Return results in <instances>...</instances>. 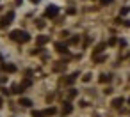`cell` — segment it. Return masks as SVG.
Wrapping results in <instances>:
<instances>
[{"mask_svg":"<svg viewBox=\"0 0 130 117\" xmlns=\"http://www.w3.org/2000/svg\"><path fill=\"white\" fill-rule=\"evenodd\" d=\"M11 39L16 41V43H27L30 39V36L25 30H14V32H11Z\"/></svg>","mask_w":130,"mask_h":117,"instance_id":"6da1fadb","label":"cell"},{"mask_svg":"<svg viewBox=\"0 0 130 117\" xmlns=\"http://www.w3.org/2000/svg\"><path fill=\"white\" fill-rule=\"evenodd\" d=\"M13 18H14V12H13V11H9V12H7V14H6V16L2 18V20H0V28L7 27V25H9V23L13 22Z\"/></svg>","mask_w":130,"mask_h":117,"instance_id":"7a4b0ae2","label":"cell"},{"mask_svg":"<svg viewBox=\"0 0 130 117\" xmlns=\"http://www.w3.org/2000/svg\"><path fill=\"white\" fill-rule=\"evenodd\" d=\"M57 12H59V7H57V6H50V7L45 11V16L53 18V16H57Z\"/></svg>","mask_w":130,"mask_h":117,"instance_id":"3957f363","label":"cell"},{"mask_svg":"<svg viewBox=\"0 0 130 117\" xmlns=\"http://www.w3.org/2000/svg\"><path fill=\"white\" fill-rule=\"evenodd\" d=\"M2 69L7 71V73H14L16 71V66L14 64H2Z\"/></svg>","mask_w":130,"mask_h":117,"instance_id":"277c9868","label":"cell"},{"mask_svg":"<svg viewBox=\"0 0 130 117\" xmlns=\"http://www.w3.org/2000/svg\"><path fill=\"white\" fill-rule=\"evenodd\" d=\"M71 110H73V106H71L70 103H64V105H62V114H64V115L71 114Z\"/></svg>","mask_w":130,"mask_h":117,"instance_id":"5b68a950","label":"cell"},{"mask_svg":"<svg viewBox=\"0 0 130 117\" xmlns=\"http://www.w3.org/2000/svg\"><path fill=\"white\" fill-rule=\"evenodd\" d=\"M121 105H123V98H116V100H112V106L119 108Z\"/></svg>","mask_w":130,"mask_h":117,"instance_id":"8992f818","label":"cell"},{"mask_svg":"<svg viewBox=\"0 0 130 117\" xmlns=\"http://www.w3.org/2000/svg\"><path fill=\"white\" fill-rule=\"evenodd\" d=\"M20 105H22V106H30V105H32V101H30V100H27V98H22V100H20Z\"/></svg>","mask_w":130,"mask_h":117,"instance_id":"52a82bcc","label":"cell"},{"mask_svg":"<svg viewBox=\"0 0 130 117\" xmlns=\"http://www.w3.org/2000/svg\"><path fill=\"white\" fill-rule=\"evenodd\" d=\"M55 48H57V52H61V53H66V52H68V50H66V44H61V43L55 44Z\"/></svg>","mask_w":130,"mask_h":117,"instance_id":"ba28073f","label":"cell"},{"mask_svg":"<svg viewBox=\"0 0 130 117\" xmlns=\"http://www.w3.org/2000/svg\"><path fill=\"white\" fill-rule=\"evenodd\" d=\"M100 82H102V84L110 82V74H100Z\"/></svg>","mask_w":130,"mask_h":117,"instance_id":"9c48e42d","label":"cell"},{"mask_svg":"<svg viewBox=\"0 0 130 117\" xmlns=\"http://www.w3.org/2000/svg\"><path fill=\"white\" fill-rule=\"evenodd\" d=\"M46 41H48V37H46V36H39V37H38V44H45Z\"/></svg>","mask_w":130,"mask_h":117,"instance_id":"30bf717a","label":"cell"},{"mask_svg":"<svg viewBox=\"0 0 130 117\" xmlns=\"http://www.w3.org/2000/svg\"><path fill=\"white\" fill-rule=\"evenodd\" d=\"M11 92H18V94H20V92H23V87L22 85H13V90Z\"/></svg>","mask_w":130,"mask_h":117,"instance_id":"8fae6325","label":"cell"},{"mask_svg":"<svg viewBox=\"0 0 130 117\" xmlns=\"http://www.w3.org/2000/svg\"><path fill=\"white\" fill-rule=\"evenodd\" d=\"M32 117H45V112H38V110H34V112H32Z\"/></svg>","mask_w":130,"mask_h":117,"instance_id":"7c38bea8","label":"cell"},{"mask_svg":"<svg viewBox=\"0 0 130 117\" xmlns=\"http://www.w3.org/2000/svg\"><path fill=\"white\" fill-rule=\"evenodd\" d=\"M75 78H77V73H73L70 78H66V84H71V82H75Z\"/></svg>","mask_w":130,"mask_h":117,"instance_id":"4fadbf2b","label":"cell"},{"mask_svg":"<svg viewBox=\"0 0 130 117\" xmlns=\"http://www.w3.org/2000/svg\"><path fill=\"white\" fill-rule=\"evenodd\" d=\"M53 114H55V108H46L45 110V117L46 115H53Z\"/></svg>","mask_w":130,"mask_h":117,"instance_id":"5bb4252c","label":"cell"},{"mask_svg":"<svg viewBox=\"0 0 130 117\" xmlns=\"http://www.w3.org/2000/svg\"><path fill=\"white\" fill-rule=\"evenodd\" d=\"M103 48H105V44H98V48H96V50H95V53H98V52H102V50H103Z\"/></svg>","mask_w":130,"mask_h":117,"instance_id":"9a60e30c","label":"cell"},{"mask_svg":"<svg viewBox=\"0 0 130 117\" xmlns=\"http://www.w3.org/2000/svg\"><path fill=\"white\" fill-rule=\"evenodd\" d=\"M75 96H77V90L71 89V90H70V98H75Z\"/></svg>","mask_w":130,"mask_h":117,"instance_id":"2e32d148","label":"cell"},{"mask_svg":"<svg viewBox=\"0 0 130 117\" xmlns=\"http://www.w3.org/2000/svg\"><path fill=\"white\" fill-rule=\"evenodd\" d=\"M82 80H84V82H89V80H91V74H89V73H87V74H86V76H84V78H82Z\"/></svg>","mask_w":130,"mask_h":117,"instance_id":"e0dca14e","label":"cell"},{"mask_svg":"<svg viewBox=\"0 0 130 117\" xmlns=\"http://www.w3.org/2000/svg\"><path fill=\"white\" fill-rule=\"evenodd\" d=\"M68 14H75V7H70L68 9Z\"/></svg>","mask_w":130,"mask_h":117,"instance_id":"ac0fdd59","label":"cell"},{"mask_svg":"<svg viewBox=\"0 0 130 117\" xmlns=\"http://www.w3.org/2000/svg\"><path fill=\"white\" fill-rule=\"evenodd\" d=\"M128 11H130V9H128V7H123V9H121V14H126V12H128Z\"/></svg>","mask_w":130,"mask_h":117,"instance_id":"d6986e66","label":"cell"},{"mask_svg":"<svg viewBox=\"0 0 130 117\" xmlns=\"http://www.w3.org/2000/svg\"><path fill=\"white\" fill-rule=\"evenodd\" d=\"M100 2H102V4H110L112 0H100Z\"/></svg>","mask_w":130,"mask_h":117,"instance_id":"ffe728a7","label":"cell"},{"mask_svg":"<svg viewBox=\"0 0 130 117\" xmlns=\"http://www.w3.org/2000/svg\"><path fill=\"white\" fill-rule=\"evenodd\" d=\"M0 106H2V98H0Z\"/></svg>","mask_w":130,"mask_h":117,"instance_id":"44dd1931","label":"cell"},{"mask_svg":"<svg viewBox=\"0 0 130 117\" xmlns=\"http://www.w3.org/2000/svg\"><path fill=\"white\" fill-rule=\"evenodd\" d=\"M32 2H39V0H32Z\"/></svg>","mask_w":130,"mask_h":117,"instance_id":"7402d4cb","label":"cell"}]
</instances>
